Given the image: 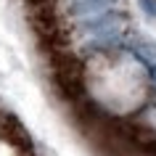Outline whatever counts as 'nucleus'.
<instances>
[{
  "label": "nucleus",
  "mask_w": 156,
  "mask_h": 156,
  "mask_svg": "<svg viewBox=\"0 0 156 156\" xmlns=\"http://www.w3.org/2000/svg\"><path fill=\"white\" fill-rule=\"evenodd\" d=\"M87 87L106 108L124 114L138 108L146 98V74L132 61H93L87 66Z\"/></svg>",
  "instance_id": "f257e3e1"
},
{
  "label": "nucleus",
  "mask_w": 156,
  "mask_h": 156,
  "mask_svg": "<svg viewBox=\"0 0 156 156\" xmlns=\"http://www.w3.org/2000/svg\"><path fill=\"white\" fill-rule=\"evenodd\" d=\"M0 156H16V154H13V148H11L8 143H3V140H0Z\"/></svg>",
  "instance_id": "f03ea898"
}]
</instances>
